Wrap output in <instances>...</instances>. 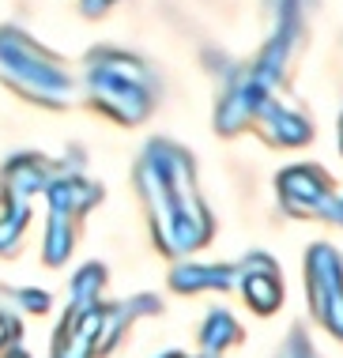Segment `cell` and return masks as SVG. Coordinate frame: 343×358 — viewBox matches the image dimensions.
I'll use <instances>...</instances> for the list:
<instances>
[{
	"mask_svg": "<svg viewBox=\"0 0 343 358\" xmlns=\"http://www.w3.org/2000/svg\"><path fill=\"white\" fill-rule=\"evenodd\" d=\"M313 294H317V317L336 336H343V279L336 272V253L325 245L313 253Z\"/></svg>",
	"mask_w": 343,
	"mask_h": 358,
	"instance_id": "1",
	"label": "cell"
},
{
	"mask_svg": "<svg viewBox=\"0 0 343 358\" xmlns=\"http://www.w3.org/2000/svg\"><path fill=\"white\" fill-rule=\"evenodd\" d=\"M238 340H241V332L227 313H211L208 324H204V336H200V343L208 347V351H223L227 343H238Z\"/></svg>",
	"mask_w": 343,
	"mask_h": 358,
	"instance_id": "2",
	"label": "cell"
},
{
	"mask_svg": "<svg viewBox=\"0 0 343 358\" xmlns=\"http://www.w3.org/2000/svg\"><path fill=\"white\" fill-rule=\"evenodd\" d=\"M279 358H313V347H309L306 340H302V336H290Z\"/></svg>",
	"mask_w": 343,
	"mask_h": 358,
	"instance_id": "3",
	"label": "cell"
},
{
	"mask_svg": "<svg viewBox=\"0 0 343 358\" xmlns=\"http://www.w3.org/2000/svg\"><path fill=\"white\" fill-rule=\"evenodd\" d=\"M19 298H23V306H27V309H38V313H42V309L49 306V298L42 294V290H23Z\"/></svg>",
	"mask_w": 343,
	"mask_h": 358,
	"instance_id": "4",
	"label": "cell"
},
{
	"mask_svg": "<svg viewBox=\"0 0 343 358\" xmlns=\"http://www.w3.org/2000/svg\"><path fill=\"white\" fill-rule=\"evenodd\" d=\"M19 332V328H15V321H8V317L4 313H0V347H4L8 340H12V336Z\"/></svg>",
	"mask_w": 343,
	"mask_h": 358,
	"instance_id": "5",
	"label": "cell"
},
{
	"mask_svg": "<svg viewBox=\"0 0 343 358\" xmlns=\"http://www.w3.org/2000/svg\"><path fill=\"white\" fill-rule=\"evenodd\" d=\"M8 358H27L23 351H8Z\"/></svg>",
	"mask_w": 343,
	"mask_h": 358,
	"instance_id": "6",
	"label": "cell"
},
{
	"mask_svg": "<svg viewBox=\"0 0 343 358\" xmlns=\"http://www.w3.org/2000/svg\"><path fill=\"white\" fill-rule=\"evenodd\" d=\"M170 358H178V355H170Z\"/></svg>",
	"mask_w": 343,
	"mask_h": 358,
	"instance_id": "7",
	"label": "cell"
}]
</instances>
